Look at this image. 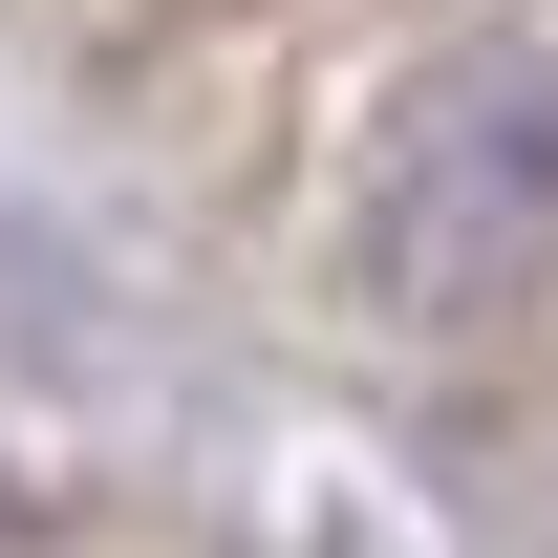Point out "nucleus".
<instances>
[{
  "label": "nucleus",
  "instance_id": "obj_1",
  "mask_svg": "<svg viewBox=\"0 0 558 558\" xmlns=\"http://www.w3.org/2000/svg\"><path fill=\"white\" fill-rule=\"evenodd\" d=\"M365 301L409 323H494L558 279V44H451V65L365 130V215H344Z\"/></svg>",
  "mask_w": 558,
  "mask_h": 558
}]
</instances>
